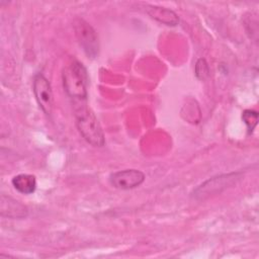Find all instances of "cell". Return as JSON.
<instances>
[{"instance_id": "cell-6", "label": "cell", "mask_w": 259, "mask_h": 259, "mask_svg": "<svg viewBox=\"0 0 259 259\" xmlns=\"http://www.w3.org/2000/svg\"><path fill=\"white\" fill-rule=\"evenodd\" d=\"M145 180V174L137 169H125L113 172L109 176L110 184L118 189H133L140 186Z\"/></svg>"}, {"instance_id": "cell-1", "label": "cell", "mask_w": 259, "mask_h": 259, "mask_svg": "<svg viewBox=\"0 0 259 259\" xmlns=\"http://www.w3.org/2000/svg\"><path fill=\"white\" fill-rule=\"evenodd\" d=\"M74 101L76 125L79 133L88 144L94 147H102L105 143V139L97 117L87 106L86 100Z\"/></svg>"}, {"instance_id": "cell-4", "label": "cell", "mask_w": 259, "mask_h": 259, "mask_svg": "<svg viewBox=\"0 0 259 259\" xmlns=\"http://www.w3.org/2000/svg\"><path fill=\"white\" fill-rule=\"evenodd\" d=\"M242 177L241 173L234 172L225 175H220L217 177H212L199 185L193 192L194 196L199 199H203L209 195L214 193H220L222 190L232 186Z\"/></svg>"}, {"instance_id": "cell-7", "label": "cell", "mask_w": 259, "mask_h": 259, "mask_svg": "<svg viewBox=\"0 0 259 259\" xmlns=\"http://www.w3.org/2000/svg\"><path fill=\"white\" fill-rule=\"evenodd\" d=\"M1 215L9 219H23L27 215L28 209L20 201L10 197V196H1Z\"/></svg>"}, {"instance_id": "cell-10", "label": "cell", "mask_w": 259, "mask_h": 259, "mask_svg": "<svg viewBox=\"0 0 259 259\" xmlns=\"http://www.w3.org/2000/svg\"><path fill=\"white\" fill-rule=\"evenodd\" d=\"M242 119L246 123L249 133H251L257 124L258 113H257V111H254V110H251V109L244 110V112L242 114Z\"/></svg>"}, {"instance_id": "cell-5", "label": "cell", "mask_w": 259, "mask_h": 259, "mask_svg": "<svg viewBox=\"0 0 259 259\" xmlns=\"http://www.w3.org/2000/svg\"><path fill=\"white\" fill-rule=\"evenodd\" d=\"M32 90L39 108L46 113L51 114L54 104V95L49 80L40 73L33 78Z\"/></svg>"}, {"instance_id": "cell-8", "label": "cell", "mask_w": 259, "mask_h": 259, "mask_svg": "<svg viewBox=\"0 0 259 259\" xmlns=\"http://www.w3.org/2000/svg\"><path fill=\"white\" fill-rule=\"evenodd\" d=\"M146 7H147L146 8L147 13L152 18H155L156 20L162 23H165L167 25H176L179 21L178 16L172 10L166 9L164 7L153 6V5H147Z\"/></svg>"}, {"instance_id": "cell-11", "label": "cell", "mask_w": 259, "mask_h": 259, "mask_svg": "<svg viewBox=\"0 0 259 259\" xmlns=\"http://www.w3.org/2000/svg\"><path fill=\"white\" fill-rule=\"evenodd\" d=\"M195 75L198 79L204 80L209 75V69L204 59H199L195 65Z\"/></svg>"}, {"instance_id": "cell-9", "label": "cell", "mask_w": 259, "mask_h": 259, "mask_svg": "<svg viewBox=\"0 0 259 259\" xmlns=\"http://www.w3.org/2000/svg\"><path fill=\"white\" fill-rule=\"evenodd\" d=\"M12 185L22 194H31L36 188V179L31 174H18L12 178Z\"/></svg>"}, {"instance_id": "cell-3", "label": "cell", "mask_w": 259, "mask_h": 259, "mask_svg": "<svg viewBox=\"0 0 259 259\" xmlns=\"http://www.w3.org/2000/svg\"><path fill=\"white\" fill-rule=\"evenodd\" d=\"M74 29L77 39L85 52L90 58H95L98 55V37L94 28L85 20L77 18L74 21Z\"/></svg>"}, {"instance_id": "cell-2", "label": "cell", "mask_w": 259, "mask_h": 259, "mask_svg": "<svg viewBox=\"0 0 259 259\" xmlns=\"http://www.w3.org/2000/svg\"><path fill=\"white\" fill-rule=\"evenodd\" d=\"M63 87L67 95L74 100H86L88 76L85 67L74 60L67 65L62 73Z\"/></svg>"}]
</instances>
